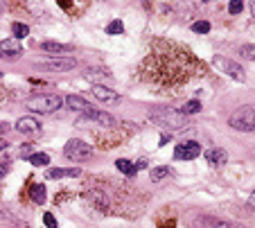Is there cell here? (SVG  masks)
<instances>
[{"label":"cell","instance_id":"obj_1","mask_svg":"<svg viewBox=\"0 0 255 228\" xmlns=\"http://www.w3.org/2000/svg\"><path fill=\"white\" fill-rule=\"evenodd\" d=\"M149 120L154 124H158V127L167 129V131H185L190 127V120L181 111H174V109H151L149 111Z\"/></svg>","mask_w":255,"mask_h":228},{"label":"cell","instance_id":"obj_30","mask_svg":"<svg viewBox=\"0 0 255 228\" xmlns=\"http://www.w3.org/2000/svg\"><path fill=\"white\" fill-rule=\"evenodd\" d=\"M43 222H45V226L48 228H57V219H54V215H50V212L43 217Z\"/></svg>","mask_w":255,"mask_h":228},{"label":"cell","instance_id":"obj_22","mask_svg":"<svg viewBox=\"0 0 255 228\" xmlns=\"http://www.w3.org/2000/svg\"><path fill=\"white\" fill-rule=\"evenodd\" d=\"M27 160H30L32 165H36V167H43V165L50 163V156H48V154H32Z\"/></svg>","mask_w":255,"mask_h":228},{"label":"cell","instance_id":"obj_21","mask_svg":"<svg viewBox=\"0 0 255 228\" xmlns=\"http://www.w3.org/2000/svg\"><path fill=\"white\" fill-rule=\"evenodd\" d=\"M199 111H201V102H199V100L188 102V104L181 109V113H183L185 117H188V115H194V113H199Z\"/></svg>","mask_w":255,"mask_h":228},{"label":"cell","instance_id":"obj_28","mask_svg":"<svg viewBox=\"0 0 255 228\" xmlns=\"http://www.w3.org/2000/svg\"><path fill=\"white\" fill-rule=\"evenodd\" d=\"M242 9H244V5L239 2V0H233L231 5H228V12H231V14H239Z\"/></svg>","mask_w":255,"mask_h":228},{"label":"cell","instance_id":"obj_23","mask_svg":"<svg viewBox=\"0 0 255 228\" xmlns=\"http://www.w3.org/2000/svg\"><path fill=\"white\" fill-rule=\"evenodd\" d=\"M14 36H16V41H21V39H25V36L30 34V27L25 23H14Z\"/></svg>","mask_w":255,"mask_h":228},{"label":"cell","instance_id":"obj_35","mask_svg":"<svg viewBox=\"0 0 255 228\" xmlns=\"http://www.w3.org/2000/svg\"><path fill=\"white\" fill-rule=\"evenodd\" d=\"M251 205H253V208H255V192L251 194Z\"/></svg>","mask_w":255,"mask_h":228},{"label":"cell","instance_id":"obj_18","mask_svg":"<svg viewBox=\"0 0 255 228\" xmlns=\"http://www.w3.org/2000/svg\"><path fill=\"white\" fill-rule=\"evenodd\" d=\"M86 199L93 201V205H97L100 210H106V208H108L106 194H102V192H88V194H86Z\"/></svg>","mask_w":255,"mask_h":228},{"label":"cell","instance_id":"obj_7","mask_svg":"<svg viewBox=\"0 0 255 228\" xmlns=\"http://www.w3.org/2000/svg\"><path fill=\"white\" fill-rule=\"evenodd\" d=\"M86 124H97V127H115V117L108 115L104 111H90L77 117V127H86Z\"/></svg>","mask_w":255,"mask_h":228},{"label":"cell","instance_id":"obj_14","mask_svg":"<svg viewBox=\"0 0 255 228\" xmlns=\"http://www.w3.org/2000/svg\"><path fill=\"white\" fill-rule=\"evenodd\" d=\"M90 91H93V95H95L100 102H106V104H108V102H120V95L115 93L113 88L104 86V84H102V86H93Z\"/></svg>","mask_w":255,"mask_h":228},{"label":"cell","instance_id":"obj_9","mask_svg":"<svg viewBox=\"0 0 255 228\" xmlns=\"http://www.w3.org/2000/svg\"><path fill=\"white\" fill-rule=\"evenodd\" d=\"M16 131L23 136H39L41 134V122L32 115H25V117H18L16 122Z\"/></svg>","mask_w":255,"mask_h":228},{"label":"cell","instance_id":"obj_25","mask_svg":"<svg viewBox=\"0 0 255 228\" xmlns=\"http://www.w3.org/2000/svg\"><path fill=\"white\" fill-rule=\"evenodd\" d=\"M167 174H170V167H156V170H151V181L158 183L160 179H165Z\"/></svg>","mask_w":255,"mask_h":228},{"label":"cell","instance_id":"obj_12","mask_svg":"<svg viewBox=\"0 0 255 228\" xmlns=\"http://www.w3.org/2000/svg\"><path fill=\"white\" fill-rule=\"evenodd\" d=\"M64 104L68 106L70 111H79V113H90L93 111V106L84 100V97H79V95H68V97L64 100Z\"/></svg>","mask_w":255,"mask_h":228},{"label":"cell","instance_id":"obj_6","mask_svg":"<svg viewBox=\"0 0 255 228\" xmlns=\"http://www.w3.org/2000/svg\"><path fill=\"white\" fill-rule=\"evenodd\" d=\"M36 66L41 70H48V72H68L77 66V61L72 57H52V59H43Z\"/></svg>","mask_w":255,"mask_h":228},{"label":"cell","instance_id":"obj_15","mask_svg":"<svg viewBox=\"0 0 255 228\" xmlns=\"http://www.w3.org/2000/svg\"><path fill=\"white\" fill-rule=\"evenodd\" d=\"M84 77L93 82V86H102V82H108L111 79V72L104 70V68H88V70L84 72Z\"/></svg>","mask_w":255,"mask_h":228},{"label":"cell","instance_id":"obj_24","mask_svg":"<svg viewBox=\"0 0 255 228\" xmlns=\"http://www.w3.org/2000/svg\"><path fill=\"white\" fill-rule=\"evenodd\" d=\"M239 57L249 59V61H255V46H251V43L242 46V47H239Z\"/></svg>","mask_w":255,"mask_h":228},{"label":"cell","instance_id":"obj_32","mask_svg":"<svg viewBox=\"0 0 255 228\" xmlns=\"http://www.w3.org/2000/svg\"><path fill=\"white\" fill-rule=\"evenodd\" d=\"M7 129H9V124H7V122H0V136H5Z\"/></svg>","mask_w":255,"mask_h":228},{"label":"cell","instance_id":"obj_11","mask_svg":"<svg viewBox=\"0 0 255 228\" xmlns=\"http://www.w3.org/2000/svg\"><path fill=\"white\" fill-rule=\"evenodd\" d=\"M23 54V46L16 39H5L0 41V57H21Z\"/></svg>","mask_w":255,"mask_h":228},{"label":"cell","instance_id":"obj_19","mask_svg":"<svg viewBox=\"0 0 255 228\" xmlns=\"http://www.w3.org/2000/svg\"><path fill=\"white\" fill-rule=\"evenodd\" d=\"M115 167H118L120 172L129 174V176H136V165L131 163V160H127V158H120V160H115Z\"/></svg>","mask_w":255,"mask_h":228},{"label":"cell","instance_id":"obj_5","mask_svg":"<svg viewBox=\"0 0 255 228\" xmlns=\"http://www.w3.org/2000/svg\"><path fill=\"white\" fill-rule=\"evenodd\" d=\"M212 64H214V68H219L221 72H226V75L231 77V79H235V82H246V70H244L237 61H233V59H228V57H214Z\"/></svg>","mask_w":255,"mask_h":228},{"label":"cell","instance_id":"obj_4","mask_svg":"<svg viewBox=\"0 0 255 228\" xmlns=\"http://www.w3.org/2000/svg\"><path fill=\"white\" fill-rule=\"evenodd\" d=\"M64 156L68 158V160H86V158L93 156V147H90L88 142L79 140V138H72V140L65 142Z\"/></svg>","mask_w":255,"mask_h":228},{"label":"cell","instance_id":"obj_31","mask_svg":"<svg viewBox=\"0 0 255 228\" xmlns=\"http://www.w3.org/2000/svg\"><path fill=\"white\" fill-rule=\"evenodd\" d=\"M7 172H9V163H7V160H0V179H2Z\"/></svg>","mask_w":255,"mask_h":228},{"label":"cell","instance_id":"obj_26","mask_svg":"<svg viewBox=\"0 0 255 228\" xmlns=\"http://www.w3.org/2000/svg\"><path fill=\"white\" fill-rule=\"evenodd\" d=\"M192 29H194L196 34H208V32H210V23H208V21H196V23L192 25Z\"/></svg>","mask_w":255,"mask_h":228},{"label":"cell","instance_id":"obj_16","mask_svg":"<svg viewBox=\"0 0 255 228\" xmlns=\"http://www.w3.org/2000/svg\"><path fill=\"white\" fill-rule=\"evenodd\" d=\"M41 50H45V52H50V54H68L72 47L65 46V43H57V41H43Z\"/></svg>","mask_w":255,"mask_h":228},{"label":"cell","instance_id":"obj_2","mask_svg":"<svg viewBox=\"0 0 255 228\" xmlns=\"http://www.w3.org/2000/svg\"><path fill=\"white\" fill-rule=\"evenodd\" d=\"M228 127L242 134H255V106L244 104L235 109V113H231L228 117Z\"/></svg>","mask_w":255,"mask_h":228},{"label":"cell","instance_id":"obj_33","mask_svg":"<svg viewBox=\"0 0 255 228\" xmlns=\"http://www.w3.org/2000/svg\"><path fill=\"white\" fill-rule=\"evenodd\" d=\"M143 167H147V160H140V163H136V172L143 170Z\"/></svg>","mask_w":255,"mask_h":228},{"label":"cell","instance_id":"obj_20","mask_svg":"<svg viewBox=\"0 0 255 228\" xmlns=\"http://www.w3.org/2000/svg\"><path fill=\"white\" fill-rule=\"evenodd\" d=\"M32 201H34V204H39V205L45 204V187H43L41 183L32 187Z\"/></svg>","mask_w":255,"mask_h":228},{"label":"cell","instance_id":"obj_37","mask_svg":"<svg viewBox=\"0 0 255 228\" xmlns=\"http://www.w3.org/2000/svg\"><path fill=\"white\" fill-rule=\"evenodd\" d=\"M0 77H2V72H0Z\"/></svg>","mask_w":255,"mask_h":228},{"label":"cell","instance_id":"obj_13","mask_svg":"<svg viewBox=\"0 0 255 228\" xmlns=\"http://www.w3.org/2000/svg\"><path fill=\"white\" fill-rule=\"evenodd\" d=\"M206 160L212 167H221V165L228 163V154H226V149H221V147H214V149H208L206 152Z\"/></svg>","mask_w":255,"mask_h":228},{"label":"cell","instance_id":"obj_3","mask_svg":"<svg viewBox=\"0 0 255 228\" xmlns=\"http://www.w3.org/2000/svg\"><path fill=\"white\" fill-rule=\"evenodd\" d=\"M25 106L30 109L32 113H41V115H48V113L59 111L64 106V97L59 95H34L25 102Z\"/></svg>","mask_w":255,"mask_h":228},{"label":"cell","instance_id":"obj_27","mask_svg":"<svg viewBox=\"0 0 255 228\" xmlns=\"http://www.w3.org/2000/svg\"><path fill=\"white\" fill-rule=\"evenodd\" d=\"M122 29H125L122 21H113V23L106 25V32H108V34H122Z\"/></svg>","mask_w":255,"mask_h":228},{"label":"cell","instance_id":"obj_34","mask_svg":"<svg viewBox=\"0 0 255 228\" xmlns=\"http://www.w3.org/2000/svg\"><path fill=\"white\" fill-rule=\"evenodd\" d=\"M249 9H251V14H253V18H255V0H251L249 2Z\"/></svg>","mask_w":255,"mask_h":228},{"label":"cell","instance_id":"obj_17","mask_svg":"<svg viewBox=\"0 0 255 228\" xmlns=\"http://www.w3.org/2000/svg\"><path fill=\"white\" fill-rule=\"evenodd\" d=\"M79 174H82V170H79V167H68V170L54 167V170L45 172V176H48V179H54V181H57V179H64V176H79Z\"/></svg>","mask_w":255,"mask_h":228},{"label":"cell","instance_id":"obj_8","mask_svg":"<svg viewBox=\"0 0 255 228\" xmlns=\"http://www.w3.org/2000/svg\"><path fill=\"white\" fill-rule=\"evenodd\" d=\"M199 154H201V145L196 140L181 142V145H176V149H174V158H176V160H194V158H199Z\"/></svg>","mask_w":255,"mask_h":228},{"label":"cell","instance_id":"obj_10","mask_svg":"<svg viewBox=\"0 0 255 228\" xmlns=\"http://www.w3.org/2000/svg\"><path fill=\"white\" fill-rule=\"evenodd\" d=\"M199 228H244L237 222H226V219H217V217H201L196 222Z\"/></svg>","mask_w":255,"mask_h":228},{"label":"cell","instance_id":"obj_29","mask_svg":"<svg viewBox=\"0 0 255 228\" xmlns=\"http://www.w3.org/2000/svg\"><path fill=\"white\" fill-rule=\"evenodd\" d=\"M32 149H34V145H23L18 154H21L23 158H30V156H32Z\"/></svg>","mask_w":255,"mask_h":228},{"label":"cell","instance_id":"obj_36","mask_svg":"<svg viewBox=\"0 0 255 228\" xmlns=\"http://www.w3.org/2000/svg\"><path fill=\"white\" fill-rule=\"evenodd\" d=\"M253 156H255V149H253Z\"/></svg>","mask_w":255,"mask_h":228}]
</instances>
